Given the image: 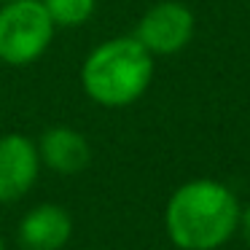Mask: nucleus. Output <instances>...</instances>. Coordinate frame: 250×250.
I'll return each mask as SVG.
<instances>
[{
  "mask_svg": "<svg viewBox=\"0 0 250 250\" xmlns=\"http://www.w3.org/2000/svg\"><path fill=\"white\" fill-rule=\"evenodd\" d=\"M73 234L70 212L60 205H38L19 223V242L27 250H60Z\"/></svg>",
  "mask_w": 250,
  "mask_h": 250,
  "instance_id": "0eeeda50",
  "label": "nucleus"
},
{
  "mask_svg": "<svg viewBox=\"0 0 250 250\" xmlns=\"http://www.w3.org/2000/svg\"><path fill=\"white\" fill-rule=\"evenodd\" d=\"M153 78V54L132 35L100 43L81 67L89 100L103 108H126L146 94Z\"/></svg>",
  "mask_w": 250,
  "mask_h": 250,
  "instance_id": "f03ea898",
  "label": "nucleus"
},
{
  "mask_svg": "<svg viewBox=\"0 0 250 250\" xmlns=\"http://www.w3.org/2000/svg\"><path fill=\"white\" fill-rule=\"evenodd\" d=\"M242 207L218 180H188L167 202L164 229L180 250H218L237 234Z\"/></svg>",
  "mask_w": 250,
  "mask_h": 250,
  "instance_id": "f257e3e1",
  "label": "nucleus"
},
{
  "mask_svg": "<svg viewBox=\"0 0 250 250\" xmlns=\"http://www.w3.org/2000/svg\"><path fill=\"white\" fill-rule=\"evenodd\" d=\"M194 11L180 0H162L156 6H151L143 19L137 22L135 38L146 46L151 54L167 57L178 54L194 38Z\"/></svg>",
  "mask_w": 250,
  "mask_h": 250,
  "instance_id": "20e7f679",
  "label": "nucleus"
},
{
  "mask_svg": "<svg viewBox=\"0 0 250 250\" xmlns=\"http://www.w3.org/2000/svg\"><path fill=\"white\" fill-rule=\"evenodd\" d=\"M49 11L41 0H8L0 6V62L24 67L43 57L54 38Z\"/></svg>",
  "mask_w": 250,
  "mask_h": 250,
  "instance_id": "7ed1b4c3",
  "label": "nucleus"
},
{
  "mask_svg": "<svg viewBox=\"0 0 250 250\" xmlns=\"http://www.w3.org/2000/svg\"><path fill=\"white\" fill-rule=\"evenodd\" d=\"M49 11L51 22L60 27H81L94 14L97 0H41Z\"/></svg>",
  "mask_w": 250,
  "mask_h": 250,
  "instance_id": "6e6552de",
  "label": "nucleus"
},
{
  "mask_svg": "<svg viewBox=\"0 0 250 250\" xmlns=\"http://www.w3.org/2000/svg\"><path fill=\"white\" fill-rule=\"evenodd\" d=\"M41 172L38 146L24 135L0 137V202H19L35 186Z\"/></svg>",
  "mask_w": 250,
  "mask_h": 250,
  "instance_id": "39448f33",
  "label": "nucleus"
},
{
  "mask_svg": "<svg viewBox=\"0 0 250 250\" xmlns=\"http://www.w3.org/2000/svg\"><path fill=\"white\" fill-rule=\"evenodd\" d=\"M3 3H8V0H0V6H3Z\"/></svg>",
  "mask_w": 250,
  "mask_h": 250,
  "instance_id": "9b49d317",
  "label": "nucleus"
},
{
  "mask_svg": "<svg viewBox=\"0 0 250 250\" xmlns=\"http://www.w3.org/2000/svg\"><path fill=\"white\" fill-rule=\"evenodd\" d=\"M35 146L41 162L60 175H78L92 159L89 140L73 126H51Z\"/></svg>",
  "mask_w": 250,
  "mask_h": 250,
  "instance_id": "423d86ee",
  "label": "nucleus"
},
{
  "mask_svg": "<svg viewBox=\"0 0 250 250\" xmlns=\"http://www.w3.org/2000/svg\"><path fill=\"white\" fill-rule=\"evenodd\" d=\"M239 231H242V239L250 245V205L242 210V215H239Z\"/></svg>",
  "mask_w": 250,
  "mask_h": 250,
  "instance_id": "1a4fd4ad",
  "label": "nucleus"
},
{
  "mask_svg": "<svg viewBox=\"0 0 250 250\" xmlns=\"http://www.w3.org/2000/svg\"><path fill=\"white\" fill-rule=\"evenodd\" d=\"M0 250H6V248H3V239H0Z\"/></svg>",
  "mask_w": 250,
  "mask_h": 250,
  "instance_id": "9d476101",
  "label": "nucleus"
}]
</instances>
